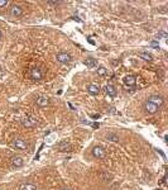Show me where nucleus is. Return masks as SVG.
<instances>
[{
    "label": "nucleus",
    "mask_w": 168,
    "mask_h": 190,
    "mask_svg": "<svg viewBox=\"0 0 168 190\" xmlns=\"http://www.w3.org/2000/svg\"><path fill=\"white\" fill-rule=\"evenodd\" d=\"M67 105H68V107H70L71 109H75V107H74V105H72V103H68V104H67Z\"/></svg>",
    "instance_id": "b1692460"
},
{
    "label": "nucleus",
    "mask_w": 168,
    "mask_h": 190,
    "mask_svg": "<svg viewBox=\"0 0 168 190\" xmlns=\"http://www.w3.org/2000/svg\"><path fill=\"white\" fill-rule=\"evenodd\" d=\"M37 123H38V119L34 118V117H32V115H29V117L24 118V119L22 120L23 127H26V128H32V127H34Z\"/></svg>",
    "instance_id": "f257e3e1"
},
{
    "label": "nucleus",
    "mask_w": 168,
    "mask_h": 190,
    "mask_svg": "<svg viewBox=\"0 0 168 190\" xmlns=\"http://www.w3.org/2000/svg\"><path fill=\"white\" fill-rule=\"evenodd\" d=\"M11 146L15 147V148H18V150H27V147H28V145H27L26 141H24V139H20V138L14 139V141H13V143H11Z\"/></svg>",
    "instance_id": "f03ea898"
},
{
    "label": "nucleus",
    "mask_w": 168,
    "mask_h": 190,
    "mask_svg": "<svg viewBox=\"0 0 168 190\" xmlns=\"http://www.w3.org/2000/svg\"><path fill=\"white\" fill-rule=\"evenodd\" d=\"M107 138H110V141H115V142H116V141H119V138H118V136H115V134H107Z\"/></svg>",
    "instance_id": "6ab92c4d"
},
{
    "label": "nucleus",
    "mask_w": 168,
    "mask_h": 190,
    "mask_svg": "<svg viewBox=\"0 0 168 190\" xmlns=\"http://www.w3.org/2000/svg\"><path fill=\"white\" fill-rule=\"evenodd\" d=\"M61 190H70V189H61Z\"/></svg>",
    "instance_id": "bb28decb"
},
{
    "label": "nucleus",
    "mask_w": 168,
    "mask_h": 190,
    "mask_svg": "<svg viewBox=\"0 0 168 190\" xmlns=\"http://www.w3.org/2000/svg\"><path fill=\"white\" fill-rule=\"evenodd\" d=\"M104 89H105V93L109 95V96H111V98L116 96V89L114 88V86H111V85H106Z\"/></svg>",
    "instance_id": "4468645a"
},
{
    "label": "nucleus",
    "mask_w": 168,
    "mask_h": 190,
    "mask_svg": "<svg viewBox=\"0 0 168 190\" xmlns=\"http://www.w3.org/2000/svg\"><path fill=\"white\" fill-rule=\"evenodd\" d=\"M148 101L152 103V104H154V105H157V107L159 108L162 104H163V98L159 96V95H152V96L148 99Z\"/></svg>",
    "instance_id": "7ed1b4c3"
},
{
    "label": "nucleus",
    "mask_w": 168,
    "mask_h": 190,
    "mask_svg": "<svg viewBox=\"0 0 168 190\" xmlns=\"http://www.w3.org/2000/svg\"><path fill=\"white\" fill-rule=\"evenodd\" d=\"M57 61L61 64H68L71 61V56L68 53H58L57 55Z\"/></svg>",
    "instance_id": "39448f33"
},
{
    "label": "nucleus",
    "mask_w": 168,
    "mask_h": 190,
    "mask_svg": "<svg viewBox=\"0 0 168 190\" xmlns=\"http://www.w3.org/2000/svg\"><path fill=\"white\" fill-rule=\"evenodd\" d=\"M151 46H152V47H154V48H159V45L157 43V42H152Z\"/></svg>",
    "instance_id": "4be33fe9"
},
{
    "label": "nucleus",
    "mask_w": 168,
    "mask_h": 190,
    "mask_svg": "<svg viewBox=\"0 0 168 190\" xmlns=\"http://www.w3.org/2000/svg\"><path fill=\"white\" fill-rule=\"evenodd\" d=\"M31 77L33 80H40L42 79V72L38 67H34V69L31 70Z\"/></svg>",
    "instance_id": "9d476101"
},
{
    "label": "nucleus",
    "mask_w": 168,
    "mask_h": 190,
    "mask_svg": "<svg viewBox=\"0 0 168 190\" xmlns=\"http://www.w3.org/2000/svg\"><path fill=\"white\" fill-rule=\"evenodd\" d=\"M57 148L59 151H67L71 148V145L67 142V141H61V142L57 143Z\"/></svg>",
    "instance_id": "f8f14e48"
},
{
    "label": "nucleus",
    "mask_w": 168,
    "mask_h": 190,
    "mask_svg": "<svg viewBox=\"0 0 168 190\" xmlns=\"http://www.w3.org/2000/svg\"><path fill=\"white\" fill-rule=\"evenodd\" d=\"M11 164H13V166H15V167H20V166H23L24 161L19 156H13L11 157Z\"/></svg>",
    "instance_id": "ddd939ff"
},
{
    "label": "nucleus",
    "mask_w": 168,
    "mask_h": 190,
    "mask_svg": "<svg viewBox=\"0 0 168 190\" xmlns=\"http://www.w3.org/2000/svg\"><path fill=\"white\" fill-rule=\"evenodd\" d=\"M48 104H50V99H48V96L42 95V96H39L37 99V105L38 107H47Z\"/></svg>",
    "instance_id": "9b49d317"
},
{
    "label": "nucleus",
    "mask_w": 168,
    "mask_h": 190,
    "mask_svg": "<svg viewBox=\"0 0 168 190\" xmlns=\"http://www.w3.org/2000/svg\"><path fill=\"white\" fill-rule=\"evenodd\" d=\"M139 57L146 61H152V55L148 52H139Z\"/></svg>",
    "instance_id": "f3484780"
},
{
    "label": "nucleus",
    "mask_w": 168,
    "mask_h": 190,
    "mask_svg": "<svg viewBox=\"0 0 168 190\" xmlns=\"http://www.w3.org/2000/svg\"><path fill=\"white\" fill-rule=\"evenodd\" d=\"M123 81L125 85H128V86H134L135 83H136V77L133 75H127L123 79Z\"/></svg>",
    "instance_id": "0eeeda50"
},
{
    "label": "nucleus",
    "mask_w": 168,
    "mask_h": 190,
    "mask_svg": "<svg viewBox=\"0 0 168 190\" xmlns=\"http://www.w3.org/2000/svg\"><path fill=\"white\" fill-rule=\"evenodd\" d=\"M157 37H158V38H166V37H167V33L163 32V30H160V32H158Z\"/></svg>",
    "instance_id": "aec40b11"
},
{
    "label": "nucleus",
    "mask_w": 168,
    "mask_h": 190,
    "mask_svg": "<svg viewBox=\"0 0 168 190\" xmlns=\"http://www.w3.org/2000/svg\"><path fill=\"white\" fill-rule=\"evenodd\" d=\"M92 155L94 157H98V158H103L105 156V150L103 147H94L92 150Z\"/></svg>",
    "instance_id": "6e6552de"
},
{
    "label": "nucleus",
    "mask_w": 168,
    "mask_h": 190,
    "mask_svg": "<svg viewBox=\"0 0 168 190\" xmlns=\"http://www.w3.org/2000/svg\"><path fill=\"white\" fill-rule=\"evenodd\" d=\"M19 190H37V186L29 182H24L19 186Z\"/></svg>",
    "instance_id": "2eb2a0df"
},
{
    "label": "nucleus",
    "mask_w": 168,
    "mask_h": 190,
    "mask_svg": "<svg viewBox=\"0 0 168 190\" xmlns=\"http://www.w3.org/2000/svg\"><path fill=\"white\" fill-rule=\"evenodd\" d=\"M87 91L91 95H98L100 93V88H99L98 84H90L87 86Z\"/></svg>",
    "instance_id": "1a4fd4ad"
},
{
    "label": "nucleus",
    "mask_w": 168,
    "mask_h": 190,
    "mask_svg": "<svg viewBox=\"0 0 168 190\" xmlns=\"http://www.w3.org/2000/svg\"><path fill=\"white\" fill-rule=\"evenodd\" d=\"M85 65H86L87 67H90V69H94V67L98 66V62H96L95 58H87V60L85 61Z\"/></svg>",
    "instance_id": "dca6fc26"
},
{
    "label": "nucleus",
    "mask_w": 168,
    "mask_h": 190,
    "mask_svg": "<svg viewBox=\"0 0 168 190\" xmlns=\"http://www.w3.org/2000/svg\"><path fill=\"white\" fill-rule=\"evenodd\" d=\"M0 39H2V32H0Z\"/></svg>",
    "instance_id": "a878e982"
},
{
    "label": "nucleus",
    "mask_w": 168,
    "mask_h": 190,
    "mask_svg": "<svg viewBox=\"0 0 168 190\" xmlns=\"http://www.w3.org/2000/svg\"><path fill=\"white\" fill-rule=\"evenodd\" d=\"M23 14V9L19 7V5H13L10 8V15L11 17H20Z\"/></svg>",
    "instance_id": "423d86ee"
},
{
    "label": "nucleus",
    "mask_w": 168,
    "mask_h": 190,
    "mask_svg": "<svg viewBox=\"0 0 168 190\" xmlns=\"http://www.w3.org/2000/svg\"><path fill=\"white\" fill-rule=\"evenodd\" d=\"M8 4V2L7 0H0V8H3V7H5V5Z\"/></svg>",
    "instance_id": "412c9836"
},
{
    "label": "nucleus",
    "mask_w": 168,
    "mask_h": 190,
    "mask_svg": "<svg viewBox=\"0 0 168 190\" xmlns=\"http://www.w3.org/2000/svg\"><path fill=\"white\" fill-rule=\"evenodd\" d=\"M91 117H92L94 119H98V118H100V114H92Z\"/></svg>",
    "instance_id": "5701e85b"
},
{
    "label": "nucleus",
    "mask_w": 168,
    "mask_h": 190,
    "mask_svg": "<svg viewBox=\"0 0 168 190\" xmlns=\"http://www.w3.org/2000/svg\"><path fill=\"white\" fill-rule=\"evenodd\" d=\"M91 126H92V127H94V128H98V127H99V124H98V123H92V124H91Z\"/></svg>",
    "instance_id": "393cba45"
},
{
    "label": "nucleus",
    "mask_w": 168,
    "mask_h": 190,
    "mask_svg": "<svg viewBox=\"0 0 168 190\" xmlns=\"http://www.w3.org/2000/svg\"><path fill=\"white\" fill-rule=\"evenodd\" d=\"M144 109H146V112H147V113H149V114H154V113L158 110V107H157V105H154V104H152V103L147 101L146 104H144Z\"/></svg>",
    "instance_id": "20e7f679"
},
{
    "label": "nucleus",
    "mask_w": 168,
    "mask_h": 190,
    "mask_svg": "<svg viewBox=\"0 0 168 190\" xmlns=\"http://www.w3.org/2000/svg\"><path fill=\"white\" fill-rule=\"evenodd\" d=\"M98 73L100 76H105V75H107V69H105L104 66H101V67L98 69Z\"/></svg>",
    "instance_id": "a211bd4d"
}]
</instances>
